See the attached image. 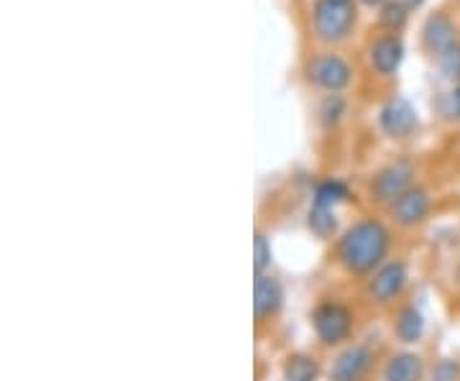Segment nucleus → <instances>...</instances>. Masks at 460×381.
I'll use <instances>...</instances> for the list:
<instances>
[{"instance_id":"a211bd4d","label":"nucleus","mask_w":460,"mask_h":381,"mask_svg":"<svg viewBox=\"0 0 460 381\" xmlns=\"http://www.w3.org/2000/svg\"><path fill=\"white\" fill-rule=\"evenodd\" d=\"M345 199H350V190H348V184L341 182V180H325V182H320L314 187L313 202H317V205L335 208L338 202H345Z\"/></svg>"},{"instance_id":"6e6552de","label":"nucleus","mask_w":460,"mask_h":381,"mask_svg":"<svg viewBox=\"0 0 460 381\" xmlns=\"http://www.w3.org/2000/svg\"><path fill=\"white\" fill-rule=\"evenodd\" d=\"M407 284V266L404 261H386L374 271V277L368 279V297L374 299L376 305H389L392 299L402 295Z\"/></svg>"},{"instance_id":"423d86ee","label":"nucleus","mask_w":460,"mask_h":381,"mask_svg":"<svg viewBox=\"0 0 460 381\" xmlns=\"http://www.w3.org/2000/svg\"><path fill=\"white\" fill-rule=\"evenodd\" d=\"M366 59L376 77H394L404 62V41L394 31H381L366 47Z\"/></svg>"},{"instance_id":"20e7f679","label":"nucleus","mask_w":460,"mask_h":381,"mask_svg":"<svg viewBox=\"0 0 460 381\" xmlns=\"http://www.w3.org/2000/svg\"><path fill=\"white\" fill-rule=\"evenodd\" d=\"M313 328L323 346H338L353 332V313L338 299H325L313 310Z\"/></svg>"},{"instance_id":"f3484780","label":"nucleus","mask_w":460,"mask_h":381,"mask_svg":"<svg viewBox=\"0 0 460 381\" xmlns=\"http://www.w3.org/2000/svg\"><path fill=\"white\" fill-rule=\"evenodd\" d=\"M410 5L404 0H386L381 8H378V26L384 31H394L399 33L404 29L407 18H410Z\"/></svg>"},{"instance_id":"ddd939ff","label":"nucleus","mask_w":460,"mask_h":381,"mask_svg":"<svg viewBox=\"0 0 460 381\" xmlns=\"http://www.w3.org/2000/svg\"><path fill=\"white\" fill-rule=\"evenodd\" d=\"M425 379V361L420 353L402 350L394 353L384 366V381H422Z\"/></svg>"},{"instance_id":"aec40b11","label":"nucleus","mask_w":460,"mask_h":381,"mask_svg":"<svg viewBox=\"0 0 460 381\" xmlns=\"http://www.w3.org/2000/svg\"><path fill=\"white\" fill-rule=\"evenodd\" d=\"M269 264H271V246H269L263 233H256V238H253V271L263 274Z\"/></svg>"},{"instance_id":"f8f14e48","label":"nucleus","mask_w":460,"mask_h":381,"mask_svg":"<svg viewBox=\"0 0 460 381\" xmlns=\"http://www.w3.org/2000/svg\"><path fill=\"white\" fill-rule=\"evenodd\" d=\"M281 302H284V289L279 279L269 277V274H256L253 279V315L259 323L269 320L279 313Z\"/></svg>"},{"instance_id":"dca6fc26","label":"nucleus","mask_w":460,"mask_h":381,"mask_svg":"<svg viewBox=\"0 0 460 381\" xmlns=\"http://www.w3.org/2000/svg\"><path fill=\"white\" fill-rule=\"evenodd\" d=\"M307 226L317 238H332L338 233V217H335V208L328 205H317L313 202L310 213H307Z\"/></svg>"},{"instance_id":"f257e3e1","label":"nucleus","mask_w":460,"mask_h":381,"mask_svg":"<svg viewBox=\"0 0 460 381\" xmlns=\"http://www.w3.org/2000/svg\"><path fill=\"white\" fill-rule=\"evenodd\" d=\"M392 246V233L376 217H363L353 223L338 241V261L348 274H374Z\"/></svg>"},{"instance_id":"6ab92c4d","label":"nucleus","mask_w":460,"mask_h":381,"mask_svg":"<svg viewBox=\"0 0 460 381\" xmlns=\"http://www.w3.org/2000/svg\"><path fill=\"white\" fill-rule=\"evenodd\" d=\"M345 100L343 95H328V98L323 100V105H320V123L325 126V128H332V126H338L341 123V118L345 116Z\"/></svg>"},{"instance_id":"f03ea898","label":"nucleus","mask_w":460,"mask_h":381,"mask_svg":"<svg viewBox=\"0 0 460 381\" xmlns=\"http://www.w3.org/2000/svg\"><path fill=\"white\" fill-rule=\"evenodd\" d=\"M358 0H313L310 31L323 47H341L358 26Z\"/></svg>"},{"instance_id":"5701e85b","label":"nucleus","mask_w":460,"mask_h":381,"mask_svg":"<svg viewBox=\"0 0 460 381\" xmlns=\"http://www.w3.org/2000/svg\"><path fill=\"white\" fill-rule=\"evenodd\" d=\"M447 111H450V116L456 118V120H460V83L447 95Z\"/></svg>"},{"instance_id":"2eb2a0df","label":"nucleus","mask_w":460,"mask_h":381,"mask_svg":"<svg viewBox=\"0 0 460 381\" xmlns=\"http://www.w3.org/2000/svg\"><path fill=\"white\" fill-rule=\"evenodd\" d=\"M317 377H320V361L310 353H292L281 368L284 381H317Z\"/></svg>"},{"instance_id":"4468645a","label":"nucleus","mask_w":460,"mask_h":381,"mask_svg":"<svg viewBox=\"0 0 460 381\" xmlns=\"http://www.w3.org/2000/svg\"><path fill=\"white\" fill-rule=\"evenodd\" d=\"M394 332L402 343H417L425 335V317L414 305H407L396 313Z\"/></svg>"},{"instance_id":"7ed1b4c3","label":"nucleus","mask_w":460,"mask_h":381,"mask_svg":"<svg viewBox=\"0 0 460 381\" xmlns=\"http://www.w3.org/2000/svg\"><path fill=\"white\" fill-rule=\"evenodd\" d=\"M307 83L314 84L317 90L328 93V95H341L353 84L356 69L345 59L341 51H314L313 57L305 65Z\"/></svg>"},{"instance_id":"1a4fd4ad","label":"nucleus","mask_w":460,"mask_h":381,"mask_svg":"<svg viewBox=\"0 0 460 381\" xmlns=\"http://www.w3.org/2000/svg\"><path fill=\"white\" fill-rule=\"evenodd\" d=\"M378 128L389 138H407L417 128V111L411 108L410 100H386L384 108L378 111Z\"/></svg>"},{"instance_id":"412c9836","label":"nucleus","mask_w":460,"mask_h":381,"mask_svg":"<svg viewBox=\"0 0 460 381\" xmlns=\"http://www.w3.org/2000/svg\"><path fill=\"white\" fill-rule=\"evenodd\" d=\"M429 381H460V364L456 359H443L432 366Z\"/></svg>"},{"instance_id":"393cba45","label":"nucleus","mask_w":460,"mask_h":381,"mask_svg":"<svg viewBox=\"0 0 460 381\" xmlns=\"http://www.w3.org/2000/svg\"><path fill=\"white\" fill-rule=\"evenodd\" d=\"M404 3H407L410 8H420V5H422V3H428V0H404Z\"/></svg>"},{"instance_id":"4be33fe9","label":"nucleus","mask_w":460,"mask_h":381,"mask_svg":"<svg viewBox=\"0 0 460 381\" xmlns=\"http://www.w3.org/2000/svg\"><path fill=\"white\" fill-rule=\"evenodd\" d=\"M438 65H440V69H443L447 77H460V44L453 47L447 54H443L438 59Z\"/></svg>"},{"instance_id":"b1692460","label":"nucleus","mask_w":460,"mask_h":381,"mask_svg":"<svg viewBox=\"0 0 460 381\" xmlns=\"http://www.w3.org/2000/svg\"><path fill=\"white\" fill-rule=\"evenodd\" d=\"M358 3H361V5H368V8H381L386 0H358Z\"/></svg>"},{"instance_id":"9d476101","label":"nucleus","mask_w":460,"mask_h":381,"mask_svg":"<svg viewBox=\"0 0 460 381\" xmlns=\"http://www.w3.org/2000/svg\"><path fill=\"white\" fill-rule=\"evenodd\" d=\"M371 364H374V350L363 343H356L335 356L328 377L330 381H361L368 374Z\"/></svg>"},{"instance_id":"0eeeda50","label":"nucleus","mask_w":460,"mask_h":381,"mask_svg":"<svg viewBox=\"0 0 460 381\" xmlns=\"http://www.w3.org/2000/svg\"><path fill=\"white\" fill-rule=\"evenodd\" d=\"M420 39H422V49L428 51L429 57L440 59L443 54H447L453 47L460 44L456 18L445 13V11H432L422 23Z\"/></svg>"},{"instance_id":"39448f33","label":"nucleus","mask_w":460,"mask_h":381,"mask_svg":"<svg viewBox=\"0 0 460 381\" xmlns=\"http://www.w3.org/2000/svg\"><path fill=\"white\" fill-rule=\"evenodd\" d=\"M414 182V164L407 159H396L392 164L381 166L376 174L371 177L368 195L376 202H394L399 195H404Z\"/></svg>"},{"instance_id":"9b49d317","label":"nucleus","mask_w":460,"mask_h":381,"mask_svg":"<svg viewBox=\"0 0 460 381\" xmlns=\"http://www.w3.org/2000/svg\"><path fill=\"white\" fill-rule=\"evenodd\" d=\"M389 210H392V217H394L396 226H402V228H414V226H420V223L429 216V192L425 187L411 184L404 195H399V198L389 205Z\"/></svg>"}]
</instances>
